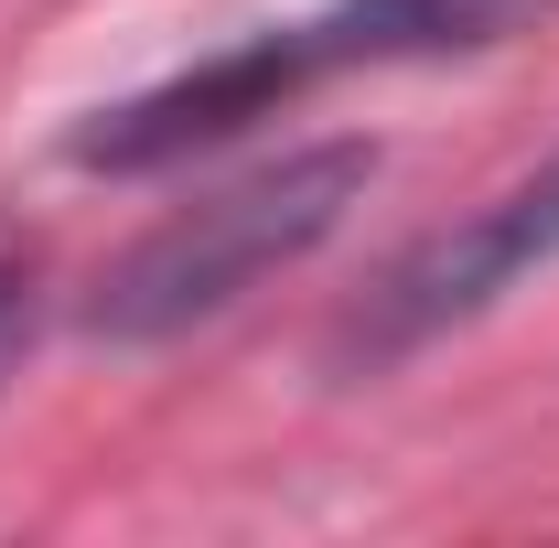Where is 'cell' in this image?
<instances>
[{"instance_id":"1","label":"cell","mask_w":559,"mask_h":548,"mask_svg":"<svg viewBox=\"0 0 559 548\" xmlns=\"http://www.w3.org/2000/svg\"><path fill=\"white\" fill-rule=\"evenodd\" d=\"M538 11H559V0H323L301 22H270V33L226 44L205 65H183V75H162V86H140V97H119V108H97L66 140V162L75 172H162V162H194L215 140H237L248 119L290 108L301 86H323V75H345V65L474 55V44L527 33Z\"/></svg>"},{"instance_id":"2","label":"cell","mask_w":559,"mask_h":548,"mask_svg":"<svg viewBox=\"0 0 559 548\" xmlns=\"http://www.w3.org/2000/svg\"><path fill=\"white\" fill-rule=\"evenodd\" d=\"M366 183H377V151L366 140H312V151H280L259 172L215 183L205 205L162 215L130 259L97 279L86 334L97 344H173L194 323H215V312H237L259 279L301 270L366 205Z\"/></svg>"},{"instance_id":"3","label":"cell","mask_w":559,"mask_h":548,"mask_svg":"<svg viewBox=\"0 0 559 548\" xmlns=\"http://www.w3.org/2000/svg\"><path fill=\"white\" fill-rule=\"evenodd\" d=\"M549 259H559V151L527 172V183H506L495 205H474L463 226L419 237L409 259L345 312L334 366H345V377H377V366H399V355H419V344H441L452 323L495 312L516 279L549 270Z\"/></svg>"},{"instance_id":"4","label":"cell","mask_w":559,"mask_h":548,"mask_svg":"<svg viewBox=\"0 0 559 548\" xmlns=\"http://www.w3.org/2000/svg\"><path fill=\"white\" fill-rule=\"evenodd\" d=\"M0 312H11V259H0Z\"/></svg>"}]
</instances>
